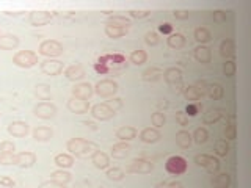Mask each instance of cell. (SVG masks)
Segmentation results:
<instances>
[{
	"label": "cell",
	"mask_w": 251,
	"mask_h": 188,
	"mask_svg": "<svg viewBox=\"0 0 251 188\" xmlns=\"http://www.w3.org/2000/svg\"><path fill=\"white\" fill-rule=\"evenodd\" d=\"M66 149L73 157L86 159V157H91L99 147L96 143H93V141H88L85 138H71L66 143Z\"/></svg>",
	"instance_id": "cell-1"
},
{
	"label": "cell",
	"mask_w": 251,
	"mask_h": 188,
	"mask_svg": "<svg viewBox=\"0 0 251 188\" xmlns=\"http://www.w3.org/2000/svg\"><path fill=\"white\" fill-rule=\"evenodd\" d=\"M118 90H120V85L112 78H102L94 85V93L102 99H112L118 93Z\"/></svg>",
	"instance_id": "cell-2"
},
{
	"label": "cell",
	"mask_w": 251,
	"mask_h": 188,
	"mask_svg": "<svg viewBox=\"0 0 251 188\" xmlns=\"http://www.w3.org/2000/svg\"><path fill=\"white\" fill-rule=\"evenodd\" d=\"M38 52L46 58H58L60 55H63L65 49H63V44L57 41V39H46V41L39 44Z\"/></svg>",
	"instance_id": "cell-3"
},
{
	"label": "cell",
	"mask_w": 251,
	"mask_h": 188,
	"mask_svg": "<svg viewBox=\"0 0 251 188\" xmlns=\"http://www.w3.org/2000/svg\"><path fill=\"white\" fill-rule=\"evenodd\" d=\"M193 160L198 166L206 169L209 174H217V172L220 171V166H222L218 157L210 155V154H196Z\"/></svg>",
	"instance_id": "cell-4"
},
{
	"label": "cell",
	"mask_w": 251,
	"mask_h": 188,
	"mask_svg": "<svg viewBox=\"0 0 251 188\" xmlns=\"http://www.w3.org/2000/svg\"><path fill=\"white\" fill-rule=\"evenodd\" d=\"M13 63L18 68H22V69H30L36 66L39 60H38V53H35L33 50H19L14 53L13 57Z\"/></svg>",
	"instance_id": "cell-5"
},
{
	"label": "cell",
	"mask_w": 251,
	"mask_h": 188,
	"mask_svg": "<svg viewBox=\"0 0 251 188\" xmlns=\"http://www.w3.org/2000/svg\"><path fill=\"white\" fill-rule=\"evenodd\" d=\"M188 163L184 157L180 155H171L170 159L165 162V169H167L168 174L171 176H182L187 172Z\"/></svg>",
	"instance_id": "cell-6"
},
{
	"label": "cell",
	"mask_w": 251,
	"mask_h": 188,
	"mask_svg": "<svg viewBox=\"0 0 251 188\" xmlns=\"http://www.w3.org/2000/svg\"><path fill=\"white\" fill-rule=\"evenodd\" d=\"M58 113V108L52 102H38V104L33 107V115L39 119H53Z\"/></svg>",
	"instance_id": "cell-7"
},
{
	"label": "cell",
	"mask_w": 251,
	"mask_h": 188,
	"mask_svg": "<svg viewBox=\"0 0 251 188\" xmlns=\"http://www.w3.org/2000/svg\"><path fill=\"white\" fill-rule=\"evenodd\" d=\"M162 75L165 78V82H167L170 86H173V90H177V91L184 90L182 70H180L179 68H168V69H165V72Z\"/></svg>",
	"instance_id": "cell-8"
},
{
	"label": "cell",
	"mask_w": 251,
	"mask_h": 188,
	"mask_svg": "<svg viewBox=\"0 0 251 188\" xmlns=\"http://www.w3.org/2000/svg\"><path fill=\"white\" fill-rule=\"evenodd\" d=\"M39 69L41 72L46 75H60L63 72V61L57 60V58H46L43 61H39Z\"/></svg>",
	"instance_id": "cell-9"
},
{
	"label": "cell",
	"mask_w": 251,
	"mask_h": 188,
	"mask_svg": "<svg viewBox=\"0 0 251 188\" xmlns=\"http://www.w3.org/2000/svg\"><path fill=\"white\" fill-rule=\"evenodd\" d=\"M152 169H154V163L145 159H133L127 166L129 174H149Z\"/></svg>",
	"instance_id": "cell-10"
},
{
	"label": "cell",
	"mask_w": 251,
	"mask_h": 188,
	"mask_svg": "<svg viewBox=\"0 0 251 188\" xmlns=\"http://www.w3.org/2000/svg\"><path fill=\"white\" fill-rule=\"evenodd\" d=\"M90 113L94 119L98 121H110L112 118H115L116 112H113L112 108H110L105 102H102V104H96L90 108Z\"/></svg>",
	"instance_id": "cell-11"
},
{
	"label": "cell",
	"mask_w": 251,
	"mask_h": 188,
	"mask_svg": "<svg viewBox=\"0 0 251 188\" xmlns=\"http://www.w3.org/2000/svg\"><path fill=\"white\" fill-rule=\"evenodd\" d=\"M53 19V14L46 10H33L28 14V22L33 27H44Z\"/></svg>",
	"instance_id": "cell-12"
},
{
	"label": "cell",
	"mask_w": 251,
	"mask_h": 188,
	"mask_svg": "<svg viewBox=\"0 0 251 188\" xmlns=\"http://www.w3.org/2000/svg\"><path fill=\"white\" fill-rule=\"evenodd\" d=\"M93 94H94V86L90 82H78L73 86V97L90 102Z\"/></svg>",
	"instance_id": "cell-13"
},
{
	"label": "cell",
	"mask_w": 251,
	"mask_h": 188,
	"mask_svg": "<svg viewBox=\"0 0 251 188\" xmlns=\"http://www.w3.org/2000/svg\"><path fill=\"white\" fill-rule=\"evenodd\" d=\"M86 72H85V68L80 63H75V65H71L69 68L65 69V77L68 78L69 82H74V83H78L82 82L85 78Z\"/></svg>",
	"instance_id": "cell-14"
},
{
	"label": "cell",
	"mask_w": 251,
	"mask_h": 188,
	"mask_svg": "<svg viewBox=\"0 0 251 188\" xmlns=\"http://www.w3.org/2000/svg\"><path fill=\"white\" fill-rule=\"evenodd\" d=\"M30 132V125L25 121H13L8 125V133L14 138H24Z\"/></svg>",
	"instance_id": "cell-15"
},
{
	"label": "cell",
	"mask_w": 251,
	"mask_h": 188,
	"mask_svg": "<svg viewBox=\"0 0 251 188\" xmlns=\"http://www.w3.org/2000/svg\"><path fill=\"white\" fill-rule=\"evenodd\" d=\"M36 163V154L30 151H22L19 154H16V166L19 168H31Z\"/></svg>",
	"instance_id": "cell-16"
},
{
	"label": "cell",
	"mask_w": 251,
	"mask_h": 188,
	"mask_svg": "<svg viewBox=\"0 0 251 188\" xmlns=\"http://www.w3.org/2000/svg\"><path fill=\"white\" fill-rule=\"evenodd\" d=\"M68 110L71 113L74 115H83V113H88L90 110V102L82 100V99H77V97H71L66 104Z\"/></svg>",
	"instance_id": "cell-17"
},
{
	"label": "cell",
	"mask_w": 251,
	"mask_h": 188,
	"mask_svg": "<svg viewBox=\"0 0 251 188\" xmlns=\"http://www.w3.org/2000/svg\"><path fill=\"white\" fill-rule=\"evenodd\" d=\"M21 44L19 36L13 33H2L0 35V50H14Z\"/></svg>",
	"instance_id": "cell-18"
},
{
	"label": "cell",
	"mask_w": 251,
	"mask_h": 188,
	"mask_svg": "<svg viewBox=\"0 0 251 188\" xmlns=\"http://www.w3.org/2000/svg\"><path fill=\"white\" fill-rule=\"evenodd\" d=\"M132 151V146L129 143H126V141H120V143H116L112 146V149H110V155L113 157V159L116 160H123L126 159Z\"/></svg>",
	"instance_id": "cell-19"
},
{
	"label": "cell",
	"mask_w": 251,
	"mask_h": 188,
	"mask_svg": "<svg viewBox=\"0 0 251 188\" xmlns=\"http://www.w3.org/2000/svg\"><path fill=\"white\" fill-rule=\"evenodd\" d=\"M160 138H162V133L154 127H146L140 132V140L146 144H154L157 141H160Z\"/></svg>",
	"instance_id": "cell-20"
},
{
	"label": "cell",
	"mask_w": 251,
	"mask_h": 188,
	"mask_svg": "<svg viewBox=\"0 0 251 188\" xmlns=\"http://www.w3.org/2000/svg\"><path fill=\"white\" fill-rule=\"evenodd\" d=\"M91 163L94 164V168L98 169H107L110 166V157L104 151H98L91 155Z\"/></svg>",
	"instance_id": "cell-21"
},
{
	"label": "cell",
	"mask_w": 251,
	"mask_h": 188,
	"mask_svg": "<svg viewBox=\"0 0 251 188\" xmlns=\"http://www.w3.org/2000/svg\"><path fill=\"white\" fill-rule=\"evenodd\" d=\"M116 138L120 141H126V143H129V141H132L133 138H137L138 132L135 127H132V125H123V127H120L116 130Z\"/></svg>",
	"instance_id": "cell-22"
},
{
	"label": "cell",
	"mask_w": 251,
	"mask_h": 188,
	"mask_svg": "<svg viewBox=\"0 0 251 188\" xmlns=\"http://www.w3.org/2000/svg\"><path fill=\"white\" fill-rule=\"evenodd\" d=\"M193 57H195L196 61L201 63V65H207V63L212 61V52H210V49H209L207 46H201V44H200V46L195 49Z\"/></svg>",
	"instance_id": "cell-23"
},
{
	"label": "cell",
	"mask_w": 251,
	"mask_h": 188,
	"mask_svg": "<svg viewBox=\"0 0 251 188\" xmlns=\"http://www.w3.org/2000/svg\"><path fill=\"white\" fill-rule=\"evenodd\" d=\"M33 138L39 143H46V141H50L53 138V130L47 125H38L33 130Z\"/></svg>",
	"instance_id": "cell-24"
},
{
	"label": "cell",
	"mask_w": 251,
	"mask_h": 188,
	"mask_svg": "<svg viewBox=\"0 0 251 188\" xmlns=\"http://www.w3.org/2000/svg\"><path fill=\"white\" fill-rule=\"evenodd\" d=\"M74 157L71 155V154H57L55 155V159H53V163L57 164L58 169H69V168H73L74 166Z\"/></svg>",
	"instance_id": "cell-25"
},
{
	"label": "cell",
	"mask_w": 251,
	"mask_h": 188,
	"mask_svg": "<svg viewBox=\"0 0 251 188\" xmlns=\"http://www.w3.org/2000/svg\"><path fill=\"white\" fill-rule=\"evenodd\" d=\"M220 55H222L225 60L234 58V55H235V43L232 41V39H223L222 44H220Z\"/></svg>",
	"instance_id": "cell-26"
},
{
	"label": "cell",
	"mask_w": 251,
	"mask_h": 188,
	"mask_svg": "<svg viewBox=\"0 0 251 188\" xmlns=\"http://www.w3.org/2000/svg\"><path fill=\"white\" fill-rule=\"evenodd\" d=\"M226 115V112L223 108H210L207 113H204L202 116V122L204 124H215L218 122L222 118Z\"/></svg>",
	"instance_id": "cell-27"
},
{
	"label": "cell",
	"mask_w": 251,
	"mask_h": 188,
	"mask_svg": "<svg viewBox=\"0 0 251 188\" xmlns=\"http://www.w3.org/2000/svg\"><path fill=\"white\" fill-rule=\"evenodd\" d=\"M107 25H112V27H118V28H130L132 22L129 18L121 14H115V16H110L107 19Z\"/></svg>",
	"instance_id": "cell-28"
},
{
	"label": "cell",
	"mask_w": 251,
	"mask_h": 188,
	"mask_svg": "<svg viewBox=\"0 0 251 188\" xmlns=\"http://www.w3.org/2000/svg\"><path fill=\"white\" fill-rule=\"evenodd\" d=\"M192 143H193L192 133L188 132V130L182 129V130H179V132L176 133V144H177L180 149H190Z\"/></svg>",
	"instance_id": "cell-29"
},
{
	"label": "cell",
	"mask_w": 251,
	"mask_h": 188,
	"mask_svg": "<svg viewBox=\"0 0 251 188\" xmlns=\"http://www.w3.org/2000/svg\"><path fill=\"white\" fill-rule=\"evenodd\" d=\"M210 184L214 188H229L231 185V176L226 174V172H217L212 177Z\"/></svg>",
	"instance_id": "cell-30"
},
{
	"label": "cell",
	"mask_w": 251,
	"mask_h": 188,
	"mask_svg": "<svg viewBox=\"0 0 251 188\" xmlns=\"http://www.w3.org/2000/svg\"><path fill=\"white\" fill-rule=\"evenodd\" d=\"M35 96L41 102H49L52 99V90L47 83H38L35 86Z\"/></svg>",
	"instance_id": "cell-31"
},
{
	"label": "cell",
	"mask_w": 251,
	"mask_h": 188,
	"mask_svg": "<svg viewBox=\"0 0 251 188\" xmlns=\"http://www.w3.org/2000/svg\"><path fill=\"white\" fill-rule=\"evenodd\" d=\"M185 43H187V39H185V36L182 33H171L167 38L168 47H171V49H175V50L182 49V47L185 46Z\"/></svg>",
	"instance_id": "cell-32"
},
{
	"label": "cell",
	"mask_w": 251,
	"mask_h": 188,
	"mask_svg": "<svg viewBox=\"0 0 251 188\" xmlns=\"http://www.w3.org/2000/svg\"><path fill=\"white\" fill-rule=\"evenodd\" d=\"M195 39L198 41L201 46H206L209 41H212V33H210V30L206 28V27H198V28H195V33H193Z\"/></svg>",
	"instance_id": "cell-33"
},
{
	"label": "cell",
	"mask_w": 251,
	"mask_h": 188,
	"mask_svg": "<svg viewBox=\"0 0 251 188\" xmlns=\"http://www.w3.org/2000/svg\"><path fill=\"white\" fill-rule=\"evenodd\" d=\"M50 179L55 180V182H58V184L66 185V184L71 182V180H73V174H71L68 169H57V171H53L50 174Z\"/></svg>",
	"instance_id": "cell-34"
},
{
	"label": "cell",
	"mask_w": 251,
	"mask_h": 188,
	"mask_svg": "<svg viewBox=\"0 0 251 188\" xmlns=\"http://www.w3.org/2000/svg\"><path fill=\"white\" fill-rule=\"evenodd\" d=\"M227 124L226 127L223 130L225 133V140H235L237 138V127H235V115H229V118H227Z\"/></svg>",
	"instance_id": "cell-35"
},
{
	"label": "cell",
	"mask_w": 251,
	"mask_h": 188,
	"mask_svg": "<svg viewBox=\"0 0 251 188\" xmlns=\"http://www.w3.org/2000/svg\"><path fill=\"white\" fill-rule=\"evenodd\" d=\"M206 96H209L212 100H218L222 99L225 96V88L220 83H210L207 85V94Z\"/></svg>",
	"instance_id": "cell-36"
},
{
	"label": "cell",
	"mask_w": 251,
	"mask_h": 188,
	"mask_svg": "<svg viewBox=\"0 0 251 188\" xmlns=\"http://www.w3.org/2000/svg\"><path fill=\"white\" fill-rule=\"evenodd\" d=\"M129 61L132 63V65H135V66H143L145 63L148 61V53L145 50H133L130 53V57H129Z\"/></svg>",
	"instance_id": "cell-37"
},
{
	"label": "cell",
	"mask_w": 251,
	"mask_h": 188,
	"mask_svg": "<svg viewBox=\"0 0 251 188\" xmlns=\"http://www.w3.org/2000/svg\"><path fill=\"white\" fill-rule=\"evenodd\" d=\"M214 154L215 157H226L229 154V143L227 140H217L215 141V147H214Z\"/></svg>",
	"instance_id": "cell-38"
},
{
	"label": "cell",
	"mask_w": 251,
	"mask_h": 188,
	"mask_svg": "<svg viewBox=\"0 0 251 188\" xmlns=\"http://www.w3.org/2000/svg\"><path fill=\"white\" fill-rule=\"evenodd\" d=\"M192 140L195 141L196 144H204L207 143L209 140V132L206 127H198L193 133H192Z\"/></svg>",
	"instance_id": "cell-39"
},
{
	"label": "cell",
	"mask_w": 251,
	"mask_h": 188,
	"mask_svg": "<svg viewBox=\"0 0 251 188\" xmlns=\"http://www.w3.org/2000/svg\"><path fill=\"white\" fill-rule=\"evenodd\" d=\"M104 31H105V35H107L108 38H112V39H120V38H123V36L127 35L129 28H118V27H112V25H105Z\"/></svg>",
	"instance_id": "cell-40"
},
{
	"label": "cell",
	"mask_w": 251,
	"mask_h": 188,
	"mask_svg": "<svg viewBox=\"0 0 251 188\" xmlns=\"http://www.w3.org/2000/svg\"><path fill=\"white\" fill-rule=\"evenodd\" d=\"M182 94H184V97L185 100H188V104H196L201 97H200V94L196 93V90L193 88V85L190 86H184V90H182Z\"/></svg>",
	"instance_id": "cell-41"
},
{
	"label": "cell",
	"mask_w": 251,
	"mask_h": 188,
	"mask_svg": "<svg viewBox=\"0 0 251 188\" xmlns=\"http://www.w3.org/2000/svg\"><path fill=\"white\" fill-rule=\"evenodd\" d=\"M105 176L108 180H113V182H120L126 177V172L121 168H107Z\"/></svg>",
	"instance_id": "cell-42"
},
{
	"label": "cell",
	"mask_w": 251,
	"mask_h": 188,
	"mask_svg": "<svg viewBox=\"0 0 251 188\" xmlns=\"http://www.w3.org/2000/svg\"><path fill=\"white\" fill-rule=\"evenodd\" d=\"M163 72H162L159 68H149L141 75H143V80L145 82H155V80H159Z\"/></svg>",
	"instance_id": "cell-43"
},
{
	"label": "cell",
	"mask_w": 251,
	"mask_h": 188,
	"mask_svg": "<svg viewBox=\"0 0 251 188\" xmlns=\"http://www.w3.org/2000/svg\"><path fill=\"white\" fill-rule=\"evenodd\" d=\"M151 122L154 125V129H160L165 125V122H167V116H165V113H162V112H155L151 115Z\"/></svg>",
	"instance_id": "cell-44"
},
{
	"label": "cell",
	"mask_w": 251,
	"mask_h": 188,
	"mask_svg": "<svg viewBox=\"0 0 251 188\" xmlns=\"http://www.w3.org/2000/svg\"><path fill=\"white\" fill-rule=\"evenodd\" d=\"M235 70H237V65H235L234 60H226L223 63V74L226 77H234L235 75Z\"/></svg>",
	"instance_id": "cell-45"
},
{
	"label": "cell",
	"mask_w": 251,
	"mask_h": 188,
	"mask_svg": "<svg viewBox=\"0 0 251 188\" xmlns=\"http://www.w3.org/2000/svg\"><path fill=\"white\" fill-rule=\"evenodd\" d=\"M0 164H16V154L11 152H0Z\"/></svg>",
	"instance_id": "cell-46"
},
{
	"label": "cell",
	"mask_w": 251,
	"mask_h": 188,
	"mask_svg": "<svg viewBox=\"0 0 251 188\" xmlns=\"http://www.w3.org/2000/svg\"><path fill=\"white\" fill-rule=\"evenodd\" d=\"M145 43L148 46H157L160 43L159 33H157V31H148V33L145 35Z\"/></svg>",
	"instance_id": "cell-47"
},
{
	"label": "cell",
	"mask_w": 251,
	"mask_h": 188,
	"mask_svg": "<svg viewBox=\"0 0 251 188\" xmlns=\"http://www.w3.org/2000/svg\"><path fill=\"white\" fill-rule=\"evenodd\" d=\"M193 88L196 90V93L200 94V97H204L207 94V82L206 80H196L193 83Z\"/></svg>",
	"instance_id": "cell-48"
},
{
	"label": "cell",
	"mask_w": 251,
	"mask_h": 188,
	"mask_svg": "<svg viewBox=\"0 0 251 188\" xmlns=\"http://www.w3.org/2000/svg\"><path fill=\"white\" fill-rule=\"evenodd\" d=\"M212 19H214L217 24H223L227 19V14L223 10H215V11H212Z\"/></svg>",
	"instance_id": "cell-49"
},
{
	"label": "cell",
	"mask_w": 251,
	"mask_h": 188,
	"mask_svg": "<svg viewBox=\"0 0 251 188\" xmlns=\"http://www.w3.org/2000/svg\"><path fill=\"white\" fill-rule=\"evenodd\" d=\"M200 108H202V105L200 104V102H196V104H188L185 108V115L187 116H196L200 112Z\"/></svg>",
	"instance_id": "cell-50"
},
{
	"label": "cell",
	"mask_w": 251,
	"mask_h": 188,
	"mask_svg": "<svg viewBox=\"0 0 251 188\" xmlns=\"http://www.w3.org/2000/svg\"><path fill=\"white\" fill-rule=\"evenodd\" d=\"M14 151H16V146H14L13 141L5 140V141L0 143V152H11V154H14Z\"/></svg>",
	"instance_id": "cell-51"
},
{
	"label": "cell",
	"mask_w": 251,
	"mask_h": 188,
	"mask_svg": "<svg viewBox=\"0 0 251 188\" xmlns=\"http://www.w3.org/2000/svg\"><path fill=\"white\" fill-rule=\"evenodd\" d=\"M129 13H130V18H133V19H145L151 14L149 10H130Z\"/></svg>",
	"instance_id": "cell-52"
},
{
	"label": "cell",
	"mask_w": 251,
	"mask_h": 188,
	"mask_svg": "<svg viewBox=\"0 0 251 188\" xmlns=\"http://www.w3.org/2000/svg\"><path fill=\"white\" fill-rule=\"evenodd\" d=\"M38 188H66V185H63V184H58V182H55V180H44V182L39 184Z\"/></svg>",
	"instance_id": "cell-53"
},
{
	"label": "cell",
	"mask_w": 251,
	"mask_h": 188,
	"mask_svg": "<svg viewBox=\"0 0 251 188\" xmlns=\"http://www.w3.org/2000/svg\"><path fill=\"white\" fill-rule=\"evenodd\" d=\"M105 104L113 110V112H116V110H120L123 107V99L120 97H112V100H107Z\"/></svg>",
	"instance_id": "cell-54"
},
{
	"label": "cell",
	"mask_w": 251,
	"mask_h": 188,
	"mask_svg": "<svg viewBox=\"0 0 251 188\" xmlns=\"http://www.w3.org/2000/svg\"><path fill=\"white\" fill-rule=\"evenodd\" d=\"M173 16L177 19V21H185L190 18V11L188 10H175L173 11Z\"/></svg>",
	"instance_id": "cell-55"
},
{
	"label": "cell",
	"mask_w": 251,
	"mask_h": 188,
	"mask_svg": "<svg viewBox=\"0 0 251 188\" xmlns=\"http://www.w3.org/2000/svg\"><path fill=\"white\" fill-rule=\"evenodd\" d=\"M155 188H184V185L180 182H176V180H173V182H160L157 184Z\"/></svg>",
	"instance_id": "cell-56"
},
{
	"label": "cell",
	"mask_w": 251,
	"mask_h": 188,
	"mask_svg": "<svg viewBox=\"0 0 251 188\" xmlns=\"http://www.w3.org/2000/svg\"><path fill=\"white\" fill-rule=\"evenodd\" d=\"M16 187V182L8 176H3L0 179V188H14Z\"/></svg>",
	"instance_id": "cell-57"
},
{
	"label": "cell",
	"mask_w": 251,
	"mask_h": 188,
	"mask_svg": "<svg viewBox=\"0 0 251 188\" xmlns=\"http://www.w3.org/2000/svg\"><path fill=\"white\" fill-rule=\"evenodd\" d=\"M176 121H177L179 125L187 127V125H188V116L185 115V112H177L176 113Z\"/></svg>",
	"instance_id": "cell-58"
},
{
	"label": "cell",
	"mask_w": 251,
	"mask_h": 188,
	"mask_svg": "<svg viewBox=\"0 0 251 188\" xmlns=\"http://www.w3.org/2000/svg\"><path fill=\"white\" fill-rule=\"evenodd\" d=\"M159 30L162 31L163 35H168L170 36L173 33V25H171V24H168V22L167 24H162V25L159 27Z\"/></svg>",
	"instance_id": "cell-59"
},
{
	"label": "cell",
	"mask_w": 251,
	"mask_h": 188,
	"mask_svg": "<svg viewBox=\"0 0 251 188\" xmlns=\"http://www.w3.org/2000/svg\"><path fill=\"white\" fill-rule=\"evenodd\" d=\"M24 11H5L6 16H21Z\"/></svg>",
	"instance_id": "cell-60"
},
{
	"label": "cell",
	"mask_w": 251,
	"mask_h": 188,
	"mask_svg": "<svg viewBox=\"0 0 251 188\" xmlns=\"http://www.w3.org/2000/svg\"><path fill=\"white\" fill-rule=\"evenodd\" d=\"M0 35H2V30H0Z\"/></svg>",
	"instance_id": "cell-61"
}]
</instances>
